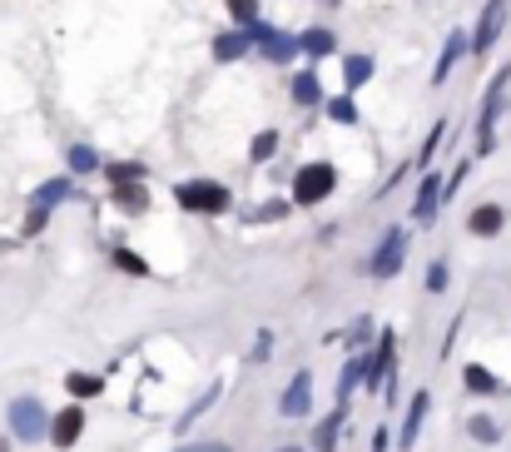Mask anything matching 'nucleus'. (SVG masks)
<instances>
[{
	"label": "nucleus",
	"instance_id": "obj_1",
	"mask_svg": "<svg viewBox=\"0 0 511 452\" xmlns=\"http://www.w3.org/2000/svg\"><path fill=\"white\" fill-rule=\"evenodd\" d=\"M333 189H338V170L328 160H313L293 174V204H323Z\"/></svg>",
	"mask_w": 511,
	"mask_h": 452
},
{
	"label": "nucleus",
	"instance_id": "obj_2",
	"mask_svg": "<svg viewBox=\"0 0 511 452\" xmlns=\"http://www.w3.org/2000/svg\"><path fill=\"white\" fill-rule=\"evenodd\" d=\"M174 199H179L189 214H224L229 209V189L219 179H184L179 189H174Z\"/></svg>",
	"mask_w": 511,
	"mask_h": 452
},
{
	"label": "nucleus",
	"instance_id": "obj_3",
	"mask_svg": "<svg viewBox=\"0 0 511 452\" xmlns=\"http://www.w3.org/2000/svg\"><path fill=\"white\" fill-rule=\"evenodd\" d=\"M507 85H511V65H501L497 80L487 85L481 115H477V150L481 154H491V144H497V115H501V100H507Z\"/></svg>",
	"mask_w": 511,
	"mask_h": 452
},
{
	"label": "nucleus",
	"instance_id": "obj_4",
	"mask_svg": "<svg viewBox=\"0 0 511 452\" xmlns=\"http://www.w3.org/2000/svg\"><path fill=\"white\" fill-rule=\"evenodd\" d=\"M5 418H11L15 442H45L50 438V413H45V403H35V398H15L11 408H5Z\"/></svg>",
	"mask_w": 511,
	"mask_h": 452
},
{
	"label": "nucleus",
	"instance_id": "obj_5",
	"mask_svg": "<svg viewBox=\"0 0 511 452\" xmlns=\"http://www.w3.org/2000/svg\"><path fill=\"white\" fill-rule=\"evenodd\" d=\"M403 258H407V229L393 224L383 239H377L373 258H368V274H373L377 283H387V279H397V274H403Z\"/></svg>",
	"mask_w": 511,
	"mask_h": 452
},
{
	"label": "nucleus",
	"instance_id": "obj_6",
	"mask_svg": "<svg viewBox=\"0 0 511 452\" xmlns=\"http://www.w3.org/2000/svg\"><path fill=\"white\" fill-rule=\"evenodd\" d=\"M393 353H397V334L387 328L383 338H377V348L368 353V373H362V387L368 393H387V383H393Z\"/></svg>",
	"mask_w": 511,
	"mask_h": 452
},
{
	"label": "nucleus",
	"instance_id": "obj_7",
	"mask_svg": "<svg viewBox=\"0 0 511 452\" xmlns=\"http://www.w3.org/2000/svg\"><path fill=\"white\" fill-rule=\"evenodd\" d=\"M254 35H258V55H264V60H273V65H288V60H293V55H303L299 35H288V30H273V25H264V21L254 25Z\"/></svg>",
	"mask_w": 511,
	"mask_h": 452
},
{
	"label": "nucleus",
	"instance_id": "obj_8",
	"mask_svg": "<svg viewBox=\"0 0 511 452\" xmlns=\"http://www.w3.org/2000/svg\"><path fill=\"white\" fill-rule=\"evenodd\" d=\"M501 25H507V0H487L477 30H472V55H487L491 45L501 40Z\"/></svg>",
	"mask_w": 511,
	"mask_h": 452
},
{
	"label": "nucleus",
	"instance_id": "obj_9",
	"mask_svg": "<svg viewBox=\"0 0 511 452\" xmlns=\"http://www.w3.org/2000/svg\"><path fill=\"white\" fill-rule=\"evenodd\" d=\"M308 408H313V373L299 368L293 383L283 387V398H278V413H283V418H308Z\"/></svg>",
	"mask_w": 511,
	"mask_h": 452
},
{
	"label": "nucleus",
	"instance_id": "obj_10",
	"mask_svg": "<svg viewBox=\"0 0 511 452\" xmlns=\"http://www.w3.org/2000/svg\"><path fill=\"white\" fill-rule=\"evenodd\" d=\"M80 432H85V403H65L50 418V442L55 448H75Z\"/></svg>",
	"mask_w": 511,
	"mask_h": 452
},
{
	"label": "nucleus",
	"instance_id": "obj_11",
	"mask_svg": "<svg viewBox=\"0 0 511 452\" xmlns=\"http://www.w3.org/2000/svg\"><path fill=\"white\" fill-rule=\"evenodd\" d=\"M442 189H447L442 174H422V184H417V204H412L417 224H432L437 219V209H442Z\"/></svg>",
	"mask_w": 511,
	"mask_h": 452
},
{
	"label": "nucleus",
	"instance_id": "obj_12",
	"mask_svg": "<svg viewBox=\"0 0 511 452\" xmlns=\"http://www.w3.org/2000/svg\"><path fill=\"white\" fill-rule=\"evenodd\" d=\"M258 45V35H254V25H238V30H224V35H213V60H244L248 50Z\"/></svg>",
	"mask_w": 511,
	"mask_h": 452
},
{
	"label": "nucleus",
	"instance_id": "obj_13",
	"mask_svg": "<svg viewBox=\"0 0 511 452\" xmlns=\"http://www.w3.org/2000/svg\"><path fill=\"white\" fill-rule=\"evenodd\" d=\"M472 50V35L467 30H452L447 35V45H442V55H437V65H432V85H447V75L457 70V60Z\"/></svg>",
	"mask_w": 511,
	"mask_h": 452
},
{
	"label": "nucleus",
	"instance_id": "obj_14",
	"mask_svg": "<svg viewBox=\"0 0 511 452\" xmlns=\"http://www.w3.org/2000/svg\"><path fill=\"white\" fill-rule=\"evenodd\" d=\"M427 408H432V393H412V403H407V418H403V432H397V438H403V448H412L417 442V432H422V422H427Z\"/></svg>",
	"mask_w": 511,
	"mask_h": 452
},
{
	"label": "nucleus",
	"instance_id": "obj_15",
	"mask_svg": "<svg viewBox=\"0 0 511 452\" xmlns=\"http://www.w3.org/2000/svg\"><path fill=\"white\" fill-rule=\"evenodd\" d=\"M373 70H377L373 55H348V60H342V90H348V95H358V90L373 80Z\"/></svg>",
	"mask_w": 511,
	"mask_h": 452
},
{
	"label": "nucleus",
	"instance_id": "obj_16",
	"mask_svg": "<svg viewBox=\"0 0 511 452\" xmlns=\"http://www.w3.org/2000/svg\"><path fill=\"white\" fill-rule=\"evenodd\" d=\"M501 224H507V209H501V204H477V209H472V219H467V229L477 239L501 234Z\"/></svg>",
	"mask_w": 511,
	"mask_h": 452
},
{
	"label": "nucleus",
	"instance_id": "obj_17",
	"mask_svg": "<svg viewBox=\"0 0 511 452\" xmlns=\"http://www.w3.org/2000/svg\"><path fill=\"white\" fill-rule=\"evenodd\" d=\"M342 418H348V403H338V408H333L328 418H323L318 428H313V448H318V452H333V448H338V432H342Z\"/></svg>",
	"mask_w": 511,
	"mask_h": 452
},
{
	"label": "nucleus",
	"instance_id": "obj_18",
	"mask_svg": "<svg viewBox=\"0 0 511 452\" xmlns=\"http://www.w3.org/2000/svg\"><path fill=\"white\" fill-rule=\"evenodd\" d=\"M362 373H368V353H362V348H352V358L342 363V378H338V403H348L352 387H362Z\"/></svg>",
	"mask_w": 511,
	"mask_h": 452
},
{
	"label": "nucleus",
	"instance_id": "obj_19",
	"mask_svg": "<svg viewBox=\"0 0 511 452\" xmlns=\"http://www.w3.org/2000/svg\"><path fill=\"white\" fill-rule=\"evenodd\" d=\"M299 45H303V55H313V60H328V55L338 50V35L318 25V30H303V35H299Z\"/></svg>",
	"mask_w": 511,
	"mask_h": 452
},
{
	"label": "nucleus",
	"instance_id": "obj_20",
	"mask_svg": "<svg viewBox=\"0 0 511 452\" xmlns=\"http://www.w3.org/2000/svg\"><path fill=\"white\" fill-rule=\"evenodd\" d=\"M219 398H224V383H209V393H199V398L189 403V413H184V418H179V432H189L194 422H199V418H204V413H209V408H213V403H219Z\"/></svg>",
	"mask_w": 511,
	"mask_h": 452
},
{
	"label": "nucleus",
	"instance_id": "obj_21",
	"mask_svg": "<svg viewBox=\"0 0 511 452\" xmlns=\"http://www.w3.org/2000/svg\"><path fill=\"white\" fill-rule=\"evenodd\" d=\"M70 194H75V184H70V179H50V184H40V189H35L30 204L35 209H55V204H65Z\"/></svg>",
	"mask_w": 511,
	"mask_h": 452
},
{
	"label": "nucleus",
	"instance_id": "obj_22",
	"mask_svg": "<svg viewBox=\"0 0 511 452\" xmlns=\"http://www.w3.org/2000/svg\"><path fill=\"white\" fill-rule=\"evenodd\" d=\"M462 383H467V393H481V398H491V393H497V373H487V368L481 363H467L462 368Z\"/></svg>",
	"mask_w": 511,
	"mask_h": 452
},
{
	"label": "nucleus",
	"instance_id": "obj_23",
	"mask_svg": "<svg viewBox=\"0 0 511 452\" xmlns=\"http://www.w3.org/2000/svg\"><path fill=\"white\" fill-rule=\"evenodd\" d=\"M293 100H299V105H323V80L313 75V70H299V75H293Z\"/></svg>",
	"mask_w": 511,
	"mask_h": 452
},
{
	"label": "nucleus",
	"instance_id": "obj_24",
	"mask_svg": "<svg viewBox=\"0 0 511 452\" xmlns=\"http://www.w3.org/2000/svg\"><path fill=\"white\" fill-rule=\"evenodd\" d=\"M115 204L125 209V214H144V209H150V194L139 189V184H115Z\"/></svg>",
	"mask_w": 511,
	"mask_h": 452
},
{
	"label": "nucleus",
	"instance_id": "obj_25",
	"mask_svg": "<svg viewBox=\"0 0 511 452\" xmlns=\"http://www.w3.org/2000/svg\"><path fill=\"white\" fill-rule=\"evenodd\" d=\"M65 160H70V174H95V170H105V160H100L90 144H70V154H65Z\"/></svg>",
	"mask_w": 511,
	"mask_h": 452
},
{
	"label": "nucleus",
	"instance_id": "obj_26",
	"mask_svg": "<svg viewBox=\"0 0 511 452\" xmlns=\"http://www.w3.org/2000/svg\"><path fill=\"white\" fill-rule=\"evenodd\" d=\"M328 105V119H338V125H358V105H352V95L342 90V95H333V100H323Z\"/></svg>",
	"mask_w": 511,
	"mask_h": 452
},
{
	"label": "nucleus",
	"instance_id": "obj_27",
	"mask_svg": "<svg viewBox=\"0 0 511 452\" xmlns=\"http://www.w3.org/2000/svg\"><path fill=\"white\" fill-rule=\"evenodd\" d=\"M442 135H447V119H432V129H427L422 154H417V164H412V170H427V164H432V154H437V144H442Z\"/></svg>",
	"mask_w": 511,
	"mask_h": 452
},
{
	"label": "nucleus",
	"instance_id": "obj_28",
	"mask_svg": "<svg viewBox=\"0 0 511 452\" xmlns=\"http://www.w3.org/2000/svg\"><path fill=\"white\" fill-rule=\"evenodd\" d=\"M229 15H234V25H258V15H264V0H224Z\"/></svg>",
	"mask_w": 511,
	"mask_h": 452
},
{
	"label": "nucleus",
	"instance_id": "obj_29",
	"mask_svg": "<svg viewBox=\"0 0 511 452\" xmlns=\"http://www.w3.org/2000/svg\"><path fill=\"white\" fill-rule=\"evenodd\" d=\"M467 432H472V438H477V442H487V448H497V442H501V428H497V422L487 418V413H477V418H467Z\"/></svg>",
	"mask_w": 511,
	"mask_h": 452
},
{
	"label": "nucleus",
	"instance_id": "obj_30",
	"mask_svg": "<svg viewBox=\"0 0 511 452\" xmlns=\"http://www.w3.org/2000/svg\"><path fill=\"white\" fill-rule=\"evenodd\" d=\"M278 154V129H264L254 144H248V164H264V160H273Z\"/></svg>",
	"mask_w": 511,
	"mask_h": 452
},
{
	"label": "nucleus",
	"instance_id": "obj_31",
	"mask_svg": "<svg viewBox=\"0 0 511 452\" xmlns=\"http://www.w3.org/2000/svg\"><path fill=\"white\" fill-rule=\"evenodd\" d=\"M65 387H70V398H75V403H85V398H95V393H100V378L70 373V378H65Z\"/></svg>",
	"mask_w": 511,
	"mask_h": 452
},
{
	"label": "nucleus",
	"instance_id": "obj_32",
	"mask_svg": "<svg viewBox=\"0 0 511 452\" xmlns=\"http://www.w3.org/2000/svg\"><path fill=\"white\" fill-rule=\"evenodd\" d=\"M288 209H293V204H283V199H268L264 209H248V214H244V224H273V219H283Z\"/></svg>",
	"mask_w": 511,
	"mask_h": 452
},
{
	"label": "nucleus",
	"instance_id": "obj_33",
	"mask_svg": "<svg viewBox=\"0 0 511 452\" xmlns=\"http://www.w3.org/2000/svg\"><path fill=\"white\" fill-rule=\"evenodd\" d=\"M105 174L115 184H139V179H144V164H105Z\"/></svg>",
	"mask_w": 511,
	"mask_h": 452
},
{
	"label": "nucleus",
	"instance_id": "obj_34",
	"mask_svg": "<svg viewBox=\"0 0 511 452\" xmlns=\"http://www.w3.org/2000/svg\"><path fill=\"white\" fill-rule=\"evenodd\" d=\"M447 289V258H432V269H427V293H442Z\"/></svg>",
	"mask_w": 511,
	"mask_h": 452
},
{
	"label": "nucleus",
	"instance_id": "obj_35",
	"mask_svg": "<svg viewBox=\"0 0 511 452\" xmlns=\"http://www.w3.org/2000/svg\"><path fill=\"white\" fill-rule=\"evenodd\" d=\"M115 264H119V269H129V274H139V279L150 274V264H144L139 254H129V248H119V254H115Z\"/></svg>",
	"mask_w": 511,
	"mask_h": 452
},
{
	"label": "nucleus",
	"instance_id": "obj_36",
	"mask_svg": "<svg viewBox=\"0 0 511 452\" xmlns=\"http://www.w3.org/2000/svg\"><path fill=\"white\" fill-rule=\"evenodd\" d=\"M368 338H373V318H358V323L348 328V343H352V348H362Z\"/></svg>",
	"mask_w": 511,
	"mask_h": 452
},
{
	"label": "nucleus",
	"instance_id": "obj_37",
	"mask_svg": "<svg viewBox=\"0 0 511 452\" xmlns=\"http://www.w3.org/2000/svg\"><path fill=\"white\" fill-rule=\"evenodd\" d=\"M268 348H273V334H258V343H254V353H248V363L264 368V363H268Z\"/></svg>",
	"mask_w": 511,
	"mask_h": 452
},
{
	"label": "nucleus",
	"instance_id": "obj_38",
	"mask_svg": "<svg viewBox=\"0 0 511 452\" xmlns=\"http://www.w3.org/2000/svg\"><path fill=\"white\" fill-rule=\"evenodd\" d=\"M174 452H209V448H199V442H189V448H174Z\"/></svg>",
	"mask_w": 511,
	"mask_h": 452
},
{
	"label": "nucleus",
	"instance_id": "obj_39",
	"mask_svg": "<svg viewBox=\"0 0 511 452\" xmlns=\"http://www.w3.org/2000/svg\"><path fill=\"white\" fill-rule=\"evenodd\" d=\"M278 452H303V448H278Z\"/></svg>",
	"mask_w": 511,
	"mask_h": 452
}]
</instances>
